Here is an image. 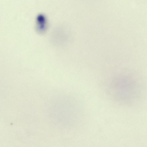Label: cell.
I'll return each mask as SVG.
<instances>
[{
    "mask_svg": "<svg viewBox=\"0 0 147 147\" xmlns=\"http://www.w3.org/2000/svg\"><path fill=\"white\" fill-rule=\"evenodd\" d=\"M36 30L39 33L44 32L46 28V21L43 15H39L36 18Z\"/></svg>",
    "mask_w": 147,
    "mask_h": 147,
    "instance_id": "1",
    "label": "cell"
}]
</instances>
